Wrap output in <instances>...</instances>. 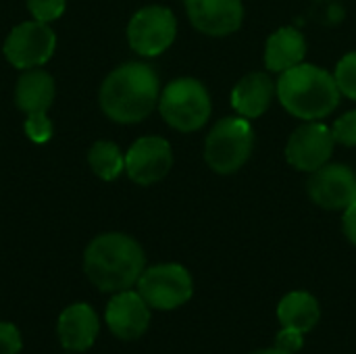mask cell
<instances>
[{"instance_id":"cell-1","label":"cell","mask_w":356,"mask_h":354,"mask_svg":"<svg viewBox=\"0 0 356 354\" xmlns=\"http://www.w3.org/2000/svg\"><path fill=\"white\" fill-rule=\"evenodd\" d=\"M159 75L150 65L125 63L111 71L100 88V106L115 123H140L159 104Z\"/></svg>"},{"instance_id":"cell-2","label":"cell","mask_w":356,"mask_h":354,"mask_svg":"<svg viewBox=\"0 0 356 354\" xmlns=\"http://www.w3.org/2000/svg\"><path fill=\"white\" fill-rule=\"evenodd\" d=\"M146 257L142 246L125 234H102L90 242L83 255L88 280L102 292H123L138 284Z\"/></svg>"},{"instance_id":"cell-3","label":"cell","mask_w":356,"mask_h":354,"mask_svg":"<svg viewBox=\"0 0 356 354\" xmlns=\"http://www.w3.org/2000/svg\"><path fill=\"white\" fill-rule=\"evenodd\" d=\"M275 94L290 115L305 121H317L332 115L340 102V90L334 75L309 63H300L280 73Z\"/></svg>"},{"instance_id":"cell-4","label":"cell","mask_w":356,"mask_h":354,"mask_svg":"<svg viewBox=\"0 0 356 354\" xmlns=\"http://www.w3.org/2000/svg\"><path fill=\"white\" fill-rule=\"evenodd\" d=\"M254 134L246 117H225L209 131L204 142V161L219 173L229 175L240 171L250 159Z\"/></svg>"},{"instance_id":"cell-5","label":"cell","mask_w":356,"mask_h":354,"mask_svg":"<svg viewBox=\"0 0 356 354\" xmlns=\"http://www.w3.org/2000/svg\"><path fill=\"white\" fill-rule=\"evenodd\" d=\"M159 111L173 129L196 131L211 117V96L198 79L181 77L163 90Z\"/></svg>"},{"instance_id":"cell-6","label":"cell","mask_w":356,"mask_h":354,"mask_svg":"<svg viewBox=\"0 0 356 354\" xmlns=\"http://www.w3.org/2000/svg\"><path fill=\"white\" fill-rule=\"evenodd\" d=\"M138 292L148 303V307L159 311H171L192 298L194 284L186 267L165 263L144 269L138 280Z\"/></svg>"},{"instance_id":"cell-7","label":"cell","mask_w":356,"mask_h":354,"mask_svg":"<svg viewBox=\"0 0 356 354\" xmlns=\"http://www.w3.org/2000/svg\"><path fill=\"white\" fill-rule=\"evenodd\" d=\"M56 48V35L48 23L25 21L19 23L4 40L2 52L17 69H35L48 63Z\"/></svg>"},{"instance_id":"cell-8","label":"cell","mask_w":356,"mask_h":354,"mask_svg":"<svg viewBox=\"0 0 356 354\" xmlns=\"http://www.w3.org/2000/svg\"><path fill=\"white\" fill-rule=\"evenodd\" d=\"M175 33V15L165 6H144L127 25V42L142 56H159L165 52L173 44Z\"/></svg>"},{"instance_id":"cell-9","label":"cell","mask_w":356,"mask_h":354,"mask_svg":"<svg viewBox=\"0 0 356 354\" xmlns=\"http://www.w3.org/2000/svg\"><path fill=\"white\" fill-rule=\"evenodd\" d=\"M334 146L336 140L332 127L319 121H307L290 136L286 144V159L294 169L313 173L327 165L334 154Z\"/></svg>"},{"instance_id":"cell-10","label":"cell","mask_w":356,"mask_h":354,"mask_svg":"<svg viewBox=\"0 0 356 354\" xmlns=\"http://www.w3.org/2000/svg\"><path fill=\"white\" fill-rule=\"evenodd\" d=\"M173 167V152L165 138L146 136L134 142L125 154V171L138 186L161 182Z\"/></svg>"},{"instance_id":"cell-11","label":"cell","mask_w":356,"mask_h":354,"mask_svg":"<svg viewBox=\"0 0 356 354\" xmlns=\"http://www.w3.org/2000/svg\"><path fill=\"white\" fill-rule=\"evenodd\" d=\"M307 190L317 207L344 211L356 202V173L346 165H323L313 171Z\"/></svg>"},{"instance_id":"cell-12","label":"cell","mask_w":356,"mask_h":354,"mask_svg":"<svg viewBox=\"0 0 356 354\" xmlns=\"http://www.w3.org/2000/svg\"><path fill=\"white\" fill-rule=\"evenodd\" d=\"M192 25L207 35H229L244 21L242 0H186Z\"/></svg>"},{"instance_id":"cell-13","label":"cell","mask_w":356,"mask_h":354,"mask_svg":"<svg viewBox=\"0 0 356 354\" xmlns=\"http://www.w3.org/2000/svg\"><path fill=\"white\" fill-rule=\"evenodd\" d=\"M106 325L121 340H138L150 325V307L140 292H117L106 307Z\"/></svg>"},{"instance_id":"cell-14","label":"cell","mask_w":356,"mask_h":354,"mask_svg":"<svg viewBox=\"0 0 356 354\" xmlns=\"http://www.w3.org/2000/svg\"><path fill=\"white\" fill-rule=\"evenodd\" d=\"M100 332V321L90 305H71L58 317V340L67 351L83 353L88 351Z\"/></svg>"},{"instance_id":"cell-15","label":"cell","mask_w":356,"mask_h":354,"mask_svg":"<svg viewBox=\"0 0 356 354\" xmlns=\"http://www.w3.org/2000/svg\"><path fill=\"white\" fill-rule=\"evenodd\" d=\"M275 94V83L265 71H252L244 75L234 92H232V106L246 119H257L261 117Z\"/></svg>"},{"instance_id":"cell-16","label":"cell","mask_w":356,"mask_h":354,"mask_svg":"<svg viewBox=\"0 0 356 354\" xmlns=\"http://www.w3.org/2000/svg\"><path fill=\"white\" fill-rule=\"evenodd\" d=\"M307 40L294 27H282L269 35L265 46V67L273 73H284L305 61Z\"/></svg>"},{"instance_id":"cell-17","label":"cell","mask_w":356,"mask_h":354,"mask_svg":"<svg viewBox=\"0 0 356 354\" xmlns=\"http://www.w3.org/2000/svg\"><path fill=\"white\" fill-rule=\"evenodd\" d=\"M54 94H56V88H54L52 75L35 67V69H27L17 79L15 102L19 111H23L25 115L46 113L54 102Z\"/></svg>"},{"instance_id":"cell-18","label":"cell","mask_w":356,"mask_h":354,"mask_svg":"<svg viewBox=\"0 0 356 354\" xmlns=\"http://www.w3.org/2000/svg\"><path fill=\"white\" fill-rule=\"evenodd\" d=\"M319 317H321L319 303L309 292H290L282 298L277 307L280 323L300 334L311 332L319 323Z\"/></svg>"},{"instance_id":"cell-19","label":"cell","mask_w":356,"mask_h":354,"mask_svg":"<svg viewBox=\"0 0 356 354\" xmlns=\"http://www.w3.org/2000/svg\"><path fill=\"white\" fill-rule=\"evenodd\" d=\"M88 163H90V169L104 182L117 179L125 169V156L121 154L119 146L106 140L92 144L88 152Z\"/></svg>"},{"instance_id":"cell-20","label":"cell","mask_w":356,"mask_h":354,"mask_svg":"<svg viewBox=\"0 0 356 354\" xmlns=\"http://www.w3.org/2000/svg\"><path fill=\"white\" fill-rule=\"evenodd\" d=\"M334 79L338 83L340 94L356 100V52H348L336 67Z\"/></svg>"},{"instance_id":"cell-21","label":"cell","mask_w":356,"mask_h":354,"mask_svg":"<svg viewBox=\"0 0 356 354\" xmlns=\"http://www.w3.org/2000/svg\"><path fill=\"white\" fill-rule=\"evenodd\" d=\"M25 136L35 142V144H44L52 138V123L48 119L46 113H31L25 119Z\"/></svg>"},{"instance_id":"cell-22","label":"cell","mask_w":356,"mask_h":354,"mask_svg":"<svg viewBox=\"0 0 356 354\" xmlns=\"http://www.w3.org/2000/svg\"><path fill=\"white\" fill-rule=\"evenodd\" d=\"M67 0H27V8L35 21L50 23L65 13Z\"/></svg>"},{"instance_id":"cell-23","label":"cell","mask_w":356,"mask_h":354,"mask_svg":"<svg viewBox=\"0 0 356 354\" xmlns=\"http://www.w3.org/2000/svg\"><path fill=\"white\" fill-rule=\"evenodd\" d=\"M334 140L336 144L342 146H356V111H350L346 115H342L334 127H332Z\"/></svg>"},{"instance_id":"cell-24","label":"cell","mask_w":356,"mask_h":354,"mask_svg":"<svg viewBox=\"0 0 356 354\" xmlns=\"http://www.w3.org/2000/svg\"><path fill=\"white\" fill-rule=\"evenodd\" d=\"M21 334L13 323H0V354H19Z\"/></svg>"},{"instance_id":"cell-25","label":"cell","mask_w":356,"mask_h":354,"mask_svg":"<svg viewBox=\"0 0 356 354\" xmlns=\"http://www.w3.org/2000/svg\"><path fill=\"white\" fill-rule=\"evenodd\" d=\"M275 342H277V344H275L277 348L294 354L296 351H300V346H302V334L296 332V330L284 328V330L277 334V340H275Z\"/></svg>"},{"instance_id":"cell-26","label":"cell","mask_w":356,"mask_h":354,"mask_svg":"<svg viewBox=\"0 0 356 354\" xmlns=\"http://www.w3.org/2000/svg\"><path fill=\"white\" fill-rule=\"evenodd\" d=\"M342 230H344V236L348 238V242L356 246V202H353L348 209H344Z\"/></svg>"},{"instance_id":"cell-27","label":"cell","mask_w":356,"mask_h":354,"mask_svg":"<svg viewBox=\"0 0 356 354\" xmlns=\"http://www.w3.org/2000/svg\"><path fill=\"white\" fill-rule=\"evenodd\" d=\"M252 354H292V353H286V351H282V348H265V351H257V353Z\"/></svg>"}]
</instances>
